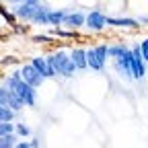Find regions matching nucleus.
Listing matches in <instances>:
<instances>
[{
  "label": "nucleus",
  "mask_w": 148,
  "mask_h": 148,
  "mask_svg": "<svg viewBox=\"0 0 148 148\" xmlns=\"http://www.w3.org/2000/svg\"><path fill=\"white\" fill-rule=\"evenodd\" d=\"M4 2H10V4H21V2H25V0H4Z\"/></svg>",
  "instance_id": "obj_29"
},
{
  "label": "nucleus",
  "mask_w": 148,
  "mask_h": 148,
  "mask_svg": "<svg viewBox=\"0 0 148 148\" xmlns=\"http://www.w3.org/2000/svg\"><path fill=\"white\" fill-rule=\"evenodd\" d=\"M62 25L70 27L72 31H76L78 27L86 25V14H84V12H80V10H76V12H68V14L64 16V23H62Z\"/></svg>",
  "instance_id": "obj_11"
},
{
  "label": "nucleus",
  "mask_w": 148,
  "mask_h": 148,
  "mask_svg": "<svg viewBox=\"0 0 148 148\" xmlns=\"http://www.w3.org/2000/svg\"><path fill=\"white\" fill-rule=\"evenodd\" d=\"M31 146H33V148H39V140L33 138V140H31Z\"/></svg>",
  "instance_id": "obj_28"
},
{
  "label": "nucleus",
  "mask_w": 148,
  "mask_h": 148,
  "mask_svg": "<svg viewBox=\"0 0 148 148\" xmlns=\"http://www.w3.org/2000/svg\"><path fill=\"white\" fill-rule=\"evenodd\" d=\"M109 27H121V29H138L140 21L136 18H125V16H107Z\"/></svg>",
  "instance_id": "obj_12"
},
{
  "label": "nucleus",
  "mask_w": 148,
  "mask_h": 148,
  "mask_svg": "<svg viewBox=\"0 0 148 148\" xmlns=\"http://www.w3.org/2000/svg\"><path fill=\"white\" fill-rule=\"evenodd\" d=\"M2 82H4L10 90L16 92L18 99L25 103V107H35V105H37V90H35V86H31L29 82H25V80L21 78V74H18V70L12 72V74H8Z\"/></svg>",
  "instance_id": "obj_1"
},
{
  "label": "nucleus",
  "mask_w": 148,
  "mask_h": 148,
  "mask_svg": "<svg viewBox=\"0 0 148 148\" xmlns=\"http://www.w3.org/2000/svg\"><path fill=\"white\" fill-rule=\"evenodd\" d=\"M37 6H39V4L21 2V4H14L12 12H14L18 18H21V21H25V23H31V21H33V16H35V12H37Z\"/></svg>",
  "instance_id": "obj_8"
},
{
  "label": "nucleus",
  "mask_w": 148,
  "mask_h": 148,
  "mask_svg": "<svg viewBox=\"0 0 148 148\" xmlns=\"http://www.w3.org/2000/svg\"><path fill=\"white\" fill-rule=\"evenodd\" d=\"M8 134H16V123H12V121L2 123L0 121V136H8Z\"/></svg>",
  "instance_id": "obj_20"
},
{
  "label": "nucleus",
  "mask_w": 148,
  "mask_h": 148,
  "mask_svg": "<svg viewBox=\"0 0 148 148\" xmlns=\"http://www.w3.org/2000/svg\"><path fill=\"white\" fill-rule=\"evenodd\" d=\"M12 31H14V33H18V35H25V33L29 31V27H27V25H14V27H12Z\"/></svg>",
  "instance_id": "obj_25"
},
{
  "label": "nucleus",
  "mask_w": 148,
  "mask_h": 148,
  "mask_svg": "<svg viewBox=\"0 0 148 148\" xmlns=\"http://www.w3.org/2000/svg\"><path fill=\"white\" fill-rule=\"evenodd\" d=\"M0 16H2V23L4 25H8V27H14V25H18L16 21H18V16L12 12V10H8L4 4L0 6Z\"/></svg>",
  "instance_id": "obj_15"
},
{
  "label": "nucleus",
  "mask_w": 148,
  "mask_h": 148,
  "mask_svg": "<svg viewBox=\"0 0 148 148\" xmlns=\"http://www.w3.org/2000/svg\"><path fill=\"white\" fill-rule=\"evenodd\" d=\"M18 74H21V78L25 80V82H29L31 86H35V88H39L41 84H43V80H45V76L37 70L31 62L29 64H23L21 68H18Z\"/></svg>",
  "instance_id": "obj_5"
},
{
  "label": "nucleus",
  "mask_w": 148,
  "mask_h": 148,
  "mask_svg": "<svg viewBox=\"0 0 148 148\" xmlns=\"http://www.w3.org/2000/svg\"><path fill=\"white\" fill-rule=\"evenodd\" d=\"M16 134H8V136H0V148H14L18 144Z\"/></svg>",
  "instance_id": "obj_19"
},
{
  "label": "nucleus",
  "mask_w": 148,
  "mask_h": 148,
  "mask_svg": "<svg viewBox=\"0 0 148 148\" xmlns=\"http://www.w3.org/2000/svg\"><path fill=\"white\" fill-rule=\"evenodd\" d=\"M0 105H6V107L14 109L16 113L25 107V103H23L21 99H18V95H16L14 90H10L4 82H2V86H0Z\"/></svg>",
  "instance_id": "obj_6"
},
{
  "label": "nucleus",
  "mask_w": 148,
  "mask_h": 148,
  "mask_svg": "<svg viewBox=\"0 0 148 148\" xmlns=\"http://www.w3.org/2000/svg\"><path fill=\"white\" fill-rule=\"evenodd\" d=\"M107 56H109V45H105V43L95 45V47H88V49H86L88 68L101 72V70L105 68V64H107Z\"/></svg>",
  "instance_id": "obj_3"
},
{
  "label": "nucleus",
  "mask_w": 148,
  "mask_h": 148,
  "mask_svg": "<svg viewBox=\"0 0 148 148\" xmlns=\"http://www.w3.org/2000/svg\"><path fill=\"white\" fill-rule=\"evenodd\" d=\"M70 58H72V62H74V64H76V68H78V70H86V68H88L86 49H82V47H72Z\"/></svg>",
  "instance_id": "obj_13"
},
{
  "label": "nucleus",
  "mask_w": 148,
  "mask_h": 148,
  "mask_svg": "<svg viewBox=\"0 0 148 148\" xmlns=\"http://www.w3.org/2000/svg\"><path fill=\"white\" fill-rule=\"evenodd\" d=\"M66 14H68L66 10H49V25L60 27V25L64 23V16H66Z\"/></svg>",
  "instance_id": "obj_18"
},
{
  "label": "nucleus",
  "mask_w": 148,
  "mask_h": 148,
  "mask_svg": "<svg viewBox=\"0 0 148 148\" xmlns=\"http://www.w3.org/2000/svg\"><path fill=\"white\" fill-rule=\"evenodd\" d=\"M14 117H16V111H14V109L6 107V105H0V121H2V123L14 121Z\"/></svg>",
  "instance_id": "obj_17"
},
{
  "label": "nucleus",
  "mask_w": 148,
  "mask_h": 148,
  "mask_svg": "<svg viewBox=\"0 0 148 148\" xmlns=\"http://www.w3.org/2000/svg\"><path fill=\"white\" fill-rule=\"evenodd\" d=\"M33 43H53V35H33Z\"/></svg>",
  "instance_id": "obj_21"
},
{
  "label": "nucleus",
  "mask_w": 148,
  "mask_h": 148,
  "mask_svg": "<svg viewBox=\"0 0 148 148\" xmlns=\"http://www.w3.org/2000/svg\"><path fill=\"white\" fill-rule=\"evenodd\" d=\"M140 49H142V56H144V60H146V64H148V37L140 43Z\"/></svg>",
  "instance_id": "obj_24"
},
{
  "label": "nucleus",
  "mask_w": 148,
  "mask_h": 148,
  "mask_svg": "<svg viewBox=\"0 0 148 148\" xmlns=\"http://www.w3.org/2000/svg\"><path fill=\"white\" fill-rule=\"evenodd\" d=\"M14 148H33V146H31V142H25V140H18V144H16Z\"/></svg>",
  "instance_id": "obj_26"
},
{
  "label": "nucleus",
  "mask_w": 148,
  "mask_h": 148,
  "mask_svg": "<svg viewBox=\"0 0 148 148\" xmlns=\"http://www.w3.org/2000/svg\"><path fill=\"white\" fill-rule=\"evenodd\" d=\"M31 64L39 70L45 78H56V76H58V74H56V70L47 64V58H45V56H35V58L31 60Z\"/></svg>",
  "instance_id": "obj_10"
},
{
  "label": "nucleus",
  "mask_w": 148,
  "mask_h": 148,
  "mask_svg": "<svg viewBox=\"0 0 148 148\" xmlns=\"http://www.w3.org/2000/svg\"><path fill=\"white\" fill-rule=\"evenodd\" d=\"M16 136H21V138H29L31 136V127L25 125V123H16Z\"/></svg>",
  "instance_id": "obj_22"
},
{
  "label": "nucleus",
  "mask_w": 148,
  "mask_h": 148,
  "mask_svg": "<svg viewBox=\"0 0 148 148\" xmlns=\"http://www.w3.org/2000/svg\"><path fill=\"white\" fill-rule=\"evenodd\" d=\"M138 21H140V23H144V25H148V14H142Z\"/></svg>",
  "instance_id": "obj_27"
},
{
  "label": "nucleus",
  "mask_w": 148,
  "mask_h": 148,
  "mask_svg": "<svg viewBox=\"0 0 148 148\" xmlns=\"http://www.w3.org/2000/svg\"><path fill=\"white\" fill-rule=\"evenodd\" d=\"M132 68H134V80H142L146 76V60L142 56L140 43L132 45Z\"/></svg>",
  "instance_id": "obj_7"
},
{
  "label": "nucleus",
  "mask_w": 148,
  "mask_h": 148,
  "mask_svg": "<svg viewBox=\"0 0 148 148\" xmlns=\"http://www.w3.org/2000/svg\"><path fill=\"white\" fill-rule=\"evenodd\" d=\"M47 58V64L56 70V74L58 76H64V78H72L74 74H76V64L72 62V58H70V53H66V51H53V53H49V56H45Z\"/></svg>",
  "instance_id": "obj_2"
},
{
  "label": "nucleus",
  "mask_w": 148,
  "mask_h": 148,
  "mask_svg": "<svg viewBox=\"0 0 148 148\" xmlns=\"http://www.w3.org/2000/svg\"><path fill=\"white\" fill-rule=\"evenodd\" d=\"M25 2H29V4H41V0H25Z\"/></svg>",
  "instance_id": "obj_30"
},
{
  "label": "nucleus",
  "mask_w": 148,
  "mask_h": 148,
  "mask_svg": "<svg viewBox=\"0 0 148 148\" xmlns=\"http://www.w3.org/2000/svg\"><path fill=\"white\" fill-rule=\"evenodd\" d=\"M18 58H14V56H2V60H0V64L2 66H10V64H16Z\"/></svg>",
  "instance_id": "obj_23"
},
{
  "label": "nucleus",
  "mask_w": 148,
  "mask_h": 148,
  "mask_svg": "<svg viewBox=\"0 0 148 148\" xmlns=\"http://www.w3.org/2000/svg\"><path fill=\"white\" fill-rule=\"evenodd\" d=\"M105 25H107V16L101 10H90L86 14V27L90 31H103Z\"/></svg>",
  "instance_id": "obj_9"
},
{
  "label": "nucleus",
  "mask_w": 148,
  "mask_h": 148,
  "mask_svg": "<svg viewBox=\"0 0 148 148\" xmlns=\"http://www.w3.org/2000/svg\"><path fill=\"white\" fill-rule=\"evenodd\" d=\"M113 66L117 70V74L125 80H134V68H132V47H130L121 58L113 60Z\"/></svg>",
  "instance_id": "obj_4"
},
{
  "label": "nucleus",
  "mask_w": 148,
  "mask_h": 148,
  "mask_svg": "<svg viewBox=\"0 0 148 148\" xmlns=\"http://www.w3.org/2000/svg\"><path fill=\"white\" fill-rule=\"evenodd\" d=\"M49 10H51L49 6L39 4L35 16H33V21H31V25H49Z\"/></svg>",
  "instance_id": "obj_14"
},
{
  "label": "nucleus",
  "mask_w": 148,
  "mask_h": 148,
  "mask_svg": "<svg viewBox=\"0 0 148 148\" xmlns=\"http://www.w3.org/2000/svg\"><path fill=\"white\" fill-rule=\"evenodd\" d=\"M127 49H130V45H125V43H113V45H109V56L115 60V58H121Z\"/></svg>",
  "instance_id": "obj_16"
}]
</instances>
